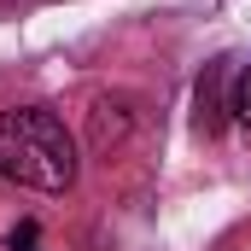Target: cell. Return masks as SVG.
<instances>
[{
  "label": "cell",
  "instance_id": "1",
  "mask_svg": "<svg viewBox=\"0 0 251 251\" xmlns=\"http://www.w3.org/2000/svg\"><path fill=\"white\" fill-rule=\"evenodd\" d=\"M0 176L18 181V187H35V193H70L76 187L70 128L41 105L0 111Z\"/></svg>",
  "mask_w": 251,
  "mask_h": 251
},
{
  "label": "cell",
  "instance_id": "4",
  "mask_svg": "<svg viewBox=\"0 0 251 251\" xmlns=\"http://www.w3.org/2000/svg\"><path fill=\"white\" fill-rule=\"evenodd\" d=\"M234 117H240V123L251 128V70L240 76V82H234Z\"/></svg>",
  "mask_w": 251,
  "mask_h": 251
},
{
  "label": "cell",
  "instance_id": "2",
  "mask_svg": "<svg viewBox=\"0 0 251 251\" xmlns=\"http://www.w3.org/2000/svg\"><path fill=\"white\" fill-rule=\"evenodd\" d=\"M134 123H140L134 100H128V94H105V100L94 105V152L111 158V152L128 140V128H134Z\"/></svg>",
  "mask_w": 251,
  "mask_h": 251
},
{
  "label": "cell",
  "instance_id": "5",
  "mask_svg": "<svg viewBox=\"0 0 251 251\" xmlns=\"http://www.w3.org/2000/svg\"><path fill=\"white\" fill-rule=\"evenodd\" d=\"M12 251H35V222H24V228L12 234Z\"/></svg>",
  "mask_w": 251,
  "mask_h": 251
},
{
  "label": "cell",
  "instance_id": "3",
  "mask_svg": "<svg viewBox=\"0 0 251 251\" xmlns=\"http://www.w3.org/2000/svg\"><path fill=\"white\" fill-rule=\"evenodd\" d=\"M222 82H228V64H204V76H199V128L204 134H216L222 128Z\"/></svg>",
  "mask_w": 251,
  "mask_h": 251
}]
</instances>
